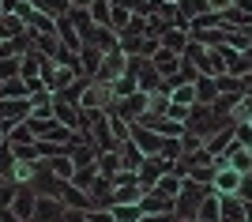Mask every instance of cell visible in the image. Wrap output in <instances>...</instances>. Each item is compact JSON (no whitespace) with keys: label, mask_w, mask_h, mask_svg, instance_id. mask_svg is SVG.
I'll return each instance as SVG.
<instances>
[{"label":"cell","mask_w":252,"mask_h":222,"mask_svg":"<svg viewBox=\"0 0 252 222\" xmlns=\"http://www.w3.org/2000/svg\"><path fill=\"white\" fill-rule=\"evenodd\" d=\"M34 207H38V192H34L31 185H19V189H15V200H11V211L19 215L23 222H31Z\"/></svg>","instance_id":"obj_9"},{"label":"cell","mask_w":252,"mask_h":222,"mask_svg":"<svg viewBox=\"0 0 252 222\" xmlns=\"http://www.w3.org/2000/svg\"><path fill=\"white\" fill-rule=\"evenodd\" d=\"M15 189H19L15 181H4V185H0V207H11V200H15Z\"/></svg>","instance_id":"obj_41"},{"label":"cell","mask_w":252,"mask_h":222,"mask_svg":"<svg viewBox=\"0 0 252 222\" xmlns=\"http://www.w3.org/2000/svg\"><path fill=\"white\" fill-rule=\"evenodd\" d=\"M117 151H121V166L132 169V173H139V166H143V159H147V155L136 147V139H125V143H121Z\"/></svg>","instance_id":"obj_17"},{"label":"cell","mask_w":252,"mask_h":222,"mask_svg":"<svg viewBox=\"0 0 252 222\" xmlns=\"http://www.w3.org/2000/svg\"><path fill=\"white\" fill-rule=\"evenodd\" d=\"M169 102H177V106H196V87H192V83H181V87H173Z\"/></svg>","instance_id":"obj_39"},{"label":"cell","mask_w":252,"mask_h":222,"mask_svg":"<svg viewBox=\"0 0 252 222\" xmlns=\"http://www.w3.org/2000/svg\"><path fill=\"white\" fill-rule=\"evenodd\" d=\"M94 0H72V8H91Z\"/></svg>","instance_id":"obj_47"},{"label":"cell","mask_w":252,"mask_h":222,"mask_svg":"<svg viewBox=\"0 0 252 222\" xmlns=\"http://www.w3.org/2000/svg\"><path fill=\"white\" fill-rule=\"evenodd\" d=\"M177 8H181V19L192 23L196 15H207L211 4H207V0H177Z\"/></svg>","instance_id":"obj_29"},{"label":"cell","mask_w":252,"mask_h":222,"mask_svg":"<svg viewBox=\"0 0 252 222\" xmlns=\"http://www.w3.org/2000/svg\"><path fill=\"white\" fill-rule=\"evenodd\" d=\"M34 49H38L42 57H53L57 49H61V38H57V31H53V34H38V38H34Z\"/></svg>","instance_id":"obj_36"},{"label":"cell","mask_w":252,"mask_h":222,"mask_svg":"<svg viewBox=\"0 0 252 222\" xmlns=\"http://www.w3.org/2000/svg\"><path fill=\"white\" fill-rule=\"evenodd\" d=\"M87 83H91V79H87V75H79V79H72L64 91H57V98H61V102H75V106H79V98H83Z\"/></svg>","instance_id":"obj_30"},{"label":"cell","mask_w":252,"mask_h":222,"mask_svg":"<svg viewBox=\"0 0 252 222\" xmlns=\"http://www.w3.org/2000/svg\"><path fill=\"white\" fill-rule=\"evenodd\" d=\"M11 11H15V15H19L23 23H31V15H34V11H38V8H34L31 0H19V4H15V8H11Z\"/></svg>","instance_id":"obj_43"},{"label":"cell","mask_w":252,"mask_h":222,"mask_svg":"<svg viewBox=\"0 0 252 222\" xmlns=\"http://www.w3.org/2000/svg\"><path fill=\"white\" fill-rule=\"evenodd\" d=\"M128 72V53L125 49H121V45H117V49H109V53L102 57V68H98V83H113L117 75H125Z\"/></svg>","instance_id":"obj_5"},{"label":"cell","mask_w":252,"mask_h":222,"mask_svg":"<svg viewBox=\"0 0 252 222\" xmlns=\"http://www.w3.org/2000/svg\"><path fill=\"white\" fill-rule=\"evenodd\" d=\"M0 15H4V0H0Z\"/></svg>","instance_id":"obj_50"},{"label":"cell","mask_w":252,"mask_h":222,"mask_svg":"<svg viewBox=\"0 0 252 222\" xmlns=\"http://www.w3.org/2000/svg\"><path fill=\"white\" fill-rule=\"evenodd\" d=\"M64 200L61 196H38V207H34V219L31 222H64Z\"/></svg>","instance_id":"obj_7"},{"label":"cell","mask_w":252,"mask_h":222,"mask_svg":"<svg viewBox=\"0 0 252 222\" xmlns=\"http://www.w3.org/2000/svg\"><path fill=\"white\" fill-rule=\"evenodd\" d=\"M173 222H200V219H173Z\"/></svg>","instance_id":"obj_49"},{"label":"cell","mask_w":252,"mask_h":222,"mask_svg":"<svg viewBox=\"0 0 252 222\" xmlns=\"http://www.w3.org/2000/svg\"><path fill=\"white\" fill-rule=\"evenodd\" d=\"M87 222H117V219H113L109 207H91V211H87Z\"/></svg>","instance_id":"obj_42"},{"label":"cell","mask_w":252,"mask_h":222,"mask_svg":"<svg viewBox=\"0 0 252 222\" xmlns=\"http://www.w3.org/2000/svg\"><path fill=\"white\" fill-rule=\"evenodd\" d=\"M109 211H113L117 222H139L143 219V207H139V203H113Z\"/></svg>","instance_id":"obj_31"},{"label":"cell","mask_w":252,"mask_h":222,"mask_svg":"<svg viewBox=\"0 0 252 222\" xmlns=\"http://www.w3.org/2000/svg\"><path fill=\"white\" fill-rule=\"evenodd\" d=\"M222 125H226V121H222L211 106H203V102H196V106H192V113H189V121H185V128H189V132H196L203 143H207V139L215 136Z\"/></svg>","instance_id":"obj_2"},{"label":"cell","mask_w":252,"mask_h":222,"mask_svg":"<svg viewBox=\"0 0 252 222\" xmlns=\"http://www.w3.org/2000/svg\"><path fill=\"white\" fill-rule=\"evenodd\" d=\"M189 113H192V106H177V102H169V109H166L169 121H181V125L189 121Z\"/></svg>","instance_id":"obj_40"},{"label":"cell","mask_w":252,"mask_h":222,"mask_svg":"<svg viewBox=\"0 0 252 222\" xmlns=\"http://www.w3.org/2000/svg\"><path fill=\"white\" fill-rule=\"evenodd\" d=\"M64 222H87V211H75V207H68V211H64Z\"/></svg>","instance_id":"obj_44"},{"label":"cell","mask_w":252,"mask_h":222,"mask_svg":"<svg viewBox=\"0 0 252 222\" xmlns=\"http://www.w3.org/2000/svg\"><path fill=\"white\" fill-rule=\"evenodd\" d=\"M91 200H94V207H113V181L98 173V181L91 185Z\"/></svg>","instance_id":"obj_19"},{"label":"cell","mask_w":252,"mask_h":222,"mask_svg":"<svg viewBox=\"0 0 252 222\" xmlns=\"http://www.w3.org/2000/svg\"><path fill=\"white\" fill-rule=\"evenodd\" d=\"M4 143H8V128L0 125V147H4Z\"/></svg>","instance_id":"obj_48"},{"label":"cell","mask_w":252,"mask_h":222,"mask_svg":"<svg viewBox=\"0 0 252 222\" xmlns=\"http://www.w3.org/2000/svg\"><path fill=\"white\" fill-rule=\"evenodd\" d=\"M181 185H185V177H181V173H162V177L155 181V192H162V196H169V200H177Z\"/></svg>","instance_id":"obj_24"},{"label":"cell","mask_w":252,"mask_h":222,"mask_svg":"<svg viewBox=\"0 0 252 222\" xmlns=\"http://www.w3.org/2000/svg\"><path fill=\"white\" fill-rule=\"evenodd\" d=\"M31 117V98H0V125H23Z\"/></svg>","instance_id":"obj_6"},{"label":"cell","mask_w":252,"mask_h":222,"mask_svg":"<svg viewBox=\"0 0 252 222\" xmlns=\"http://www.w3.org/2000/svg\"><path fill=\"white\" fill-rule=\"evenodd\" d=\"M211 185H200V181H189L185 177V185H181V192H177V200H173V215L177 219H196V211H200V203L211 196Z\"/></svg>","instance_id":"obj_1"},{"label":"cell","mask_w":252,"mask_h":222,"mask_svg":"<svg viewBox=\"0 0 252 222\" xmlns=\"http://www.w3.org/2000/svg\"><path fill=\"white\" fill-rule=\"evenodd\" d=\"M34 139H38V136H34V128L27 125V121L8 128V143H34Z\"/></svg>","instance_id":"obj_38"},{"label":"cell","mask_w":252,"mask_h":222,"mask_svg":"<svg viewBox=\"0 0 252 222\" xmlns=\"http://www.w3.org/2000/svg\"><path fill=\"white\" fill-rule=\"evenodd\" d=\"M4 181H8V177H4V173H0V185H4Z\"/></svg>","instance_id":"obj_51"},{"label":"cell","mask_w":252,"mask_h":222,"mask_svg":"<svg viewBox=\"0 0 252 222\" xmlns=\"http://www.w3.org/2000/svg\"><path fill=\"white\" fill-rule=\"evenodd\" d=\"M57 38H61V45H68L72 53H79V49H83V34L75 31L72 15H64V19H57Z\"/></svg>","instance_id":"obj_13"},{"label":"cell","mask_w":252,"mask_h":222,"mask_svg":"<svg viewBox=\"0 0 252 222\" xmlns=\"http://www.w3.org/2000/svg\"><path fill=\"white\" fill-rule=\"evenodd\" d=\"M222 207H219V222H249V207H245L237 196H219Z\"/></svg>","instance_id":"obj_12"},{"label":"cell","mask_w":252,"mask_h":222,"mask_svg":"<svg viewBox=\"0 0 252 222\" xmlns=\"http://www.w3.org/2000/svg\"><path fill=\"white\" fill-rule=\"evenodd\" d=\"M38 169H42V159H38V162H15L11 173H8V181H15V185H34Z\"/></svg>","instance_id":"obj_20"},{"label":"cell","mask_w":252,"mask_h":222,"mask_svg":"<svg viewBox=\"0 0 252 222\" xmlns=\"http://www.w3.org/2000/svg\"><path fill=\"white\" fill-rule=\"evenodd\" d=\"M23 75V57H0V83Z\"/></svg>","instance_id":"obj_37"},{"label":"cell","mask_w":252,"mask_h":222,"mask_svg":"<svg viewBox=\"0 0 252 222\" xmlns=\"http://www.w3.org/2000/svg\"><path fill=\"white\" fill-rule=\"evenodd\" d=\"M61 200H64V207H75V211H91V207H94V200H91V192L75 189L72 181H64V192H61Z\"/></svg>","instance_id":"obj_14"},{"label":"cell","mask_w":252,"mask_h":222,"mask_svg":"<svg viewBox=\"0 0 252 222\" xmlns=\"http://www.w3.org/2000/svg\"><path fill=\"white\" fill-rule=\"evenodd\" d=\"M139 207H143V215H166V211H173V200L162 196V192H155V189H147L143 200H139Z\"/></svg>","instance_id":"obj_15"},{"label":"cell","mask_w":252,"mask_h":222,"mask_svg":"<svg viewBox=\"0 0 252 222\" xmlns=\"http://www.w3.org/2000/svg\"><path fill=\"white\" fill-rule=\"evenodd\" d=\"M49 162V169L57 173L61 181H72V173H75V162H72V155H57V159H45Z\"/></svg>","instance_id":"obj_33"},{"label":"cell","mask_w":252,"mask_h":222,"mask_svg":"<svg viewBox=\"0 0 252 222\" xmlns=\"http://www.w3.org/2000/svg\"><path fill=\"white\" fill-rule=\"evenodd\" d=\"M94 181H98V162H94V166H79L72 173V185H75V189H83V192H91Z\"/></svg>","instance_id":"obj_32"},{"label":"cell","mask_w":252,"mask_h":222,"mask_svg":"<svg viewBox=\"0 0 252 222\" xmlns=\"http://www.w3.org/2000/svg\"><path fill=\"white\" fill-rule=\"evenodd\" d=\"M173 162H177V159H166V155H147V159H143V166H139V185H143V189H155V181L162 177V173H173Z\"/></svg>","instance_id":"obj_4"},{"label":"cell","mask_w":252,"mask_h":222,"mask_svg":"<svg viewBox=\"0 0 252 222\" xmlns=\"http://www.w3.org/2000/svg\"><path fill=\"white\" fill-rule=\"evenodd\" d=\"M245 121H249V125H252V113H249V117H245Z\"/></svg>","instance_id":"obj_52"},{"label":"cell","mask_w":252,"mask_h":222,"mask_svg":"<svg viewBox=\"0 0 252 222\" xmlns=\"http://www.w3.org/2000/svg\"><path fill=\"white\" fill-rule=\"evenodd\" d=\"M87 11H91L94 27H109V23H113V0H94Z\"/></svg>","instance_id":"obj_26"},{"label":"cell","mask_w":252,"mask_h":222,"mask_svg":"<svg viewBox=\"0 0 252 222\" xmlns=\"http://www.w3.org/2000/svg\"><path fill=\"white\" fill-rule=\"evenodd\" d=\"M147 109H151V95L147 91H136V95H128V98H117L109 113H121L125 121H139Z\"/></svg>","instance_id":"obj_3"},{"label":"cell","mask_w":252,"mask_h":222,"mask_svg":"<svg viewBox=\"0 0 252 222\" xmlns=\"http://www.w3.org/2000/svg\"><path fill=\"white\" fill-rule=\"evenodd\" d=\"M53 31H57V19L42 15V11H34L31 23H27V34H31V38H38V34H53Z\"/></svg>","instance_id":"obj_27"},{"label":"cell","mask_w":252,"mask_h":222,"mask_svg":"<svg viewBox=\"0 0 252 222\" xmlns=\"http://www.w3.org/2000/svg\"><path fill=\"white\" fill-rule=\"evenodd\" d=\"M0 222H23V219L11 211V207H0Z\"/></svg>","instance_id":"obj_45"},{"label":"cell","mask_w":252,"mask_h":222,"mask_svg":"<svg viewBox=\"0 0 252 222\" xmlns=\"http://www.w3.org/2000/svg\"><path fill=\"white\" fill-rule=\"evenodd\" d=\"M8 147H11V159H15V162H38V159H42L38 139H34V143H8Z\"/></svg>","instance_id":"obj_28"},{"label":"cell","mask_w":252,"mask_h":222,"mask_svg":"<svg viewBox=\"0 0 252 222\" xmlns=\"http://www.w3.org/2000/svg\"><path fill=\"white\" fill-rule=\"evenodd\" d=\"M219 207H222L219 192H211L207 200L200 203V211H196V219H200V222H219Z\"/></svg>","instance_id":"obj_34"},{"label":"cell","mask_w":252,"mask_h":222,"mask_svg":"<svg viewBox=\"0 0 252 222\" xmlns=\"http://www.w3.org/2000/svg\"><path fill=\"white\" fill-rule=\"evenodd\" d=\"M72 128H64L61 121H45V128L38 132V139H53V143H72Z\"/></svg>","instance_id":"obj_22"},{"label":"cell","mask_w":252,"mask_h":222,"mask_svg":"<svg viewBox=\"0 0 252 222\" xmlns=\"http://www.w3.org/2000/svg\"><path fill=\"white\" fill-rule=\"evenodd\" d=\"M121 151H102V155H98V173H102V177H117V173H121Z\"/></svg>","instance_id":"obj_23"},{"label":"cell","mask_w":252,"mask_h":222,"mask_svg":"<svg viewBox=\"0 0 252 222\" xmlns=\"http://www.w3.org/2000/svg\"><path fill=\"white\" fill-rule=\"evenodd\" d=\"M102 49H98V45H83V49H79V68H83V75L87 79H94L98 75V68H102Z\"/></svg>","instance_id":"obj_16"},{"label":"cell","mask_w":252,"mask_h":222,"mask_svg":"<svg viewBox=\"0 0 252 222\" xmlns=\"http://www.w3.org/2000/svg\"><path fill=\"white\" fill-rule=\"evenodd\" d=\"M245 173H237L233 166H222L215 169V181H211V189L219 192V196H237V185H241Z\"/></svg>","instance_id":"obj_10"},{"label":"cell","mask_w":252,"mask_h":222,"mask_svg":"<svg viewBox=\"0 0 252 222\" xmlns=\"http://www.w3.org/2000/svg\"><path fill=\"white\" fill-rule=\"evenodd\" d=\"M211 4V11H226V8H233V0H207Z\"/></svg>","instance_id":"obj_46"},{"label":"cell","mask_w":252,"mask_h":222,"mask_svg":"<svg viewBox=\"0 0 252 222\" xmlns=\"http://www.w3.org/2000/svg\"><path fill=\"white\" fill-rule=\"evenodd\" d=\"M31 189L38 192V196H61V192H64V181L57 177V173L49 169V162L42 159V169H38V177H34Z\"/></svg>","instance_id":"obj_8"},{"label":"cell","mask_w":252,"mask_h":222,"mask_svg":"<svg viewBox=\"0 0 252 222\" xmlns=\"http://www.w3.org/2000/svg\"><path fill=\"white\" fill-rule=\"evenodd\" d=\"M151 64L158 68V75H162V79H169V75L181 72V53H173V49H166V45H158V53L151 57Z\"/></svg>","instance_id":"obj_11"},{"label":"cell","mask_w":252,"mask_h":222,"mask_svg":"<svg viewBox=\"0 0 252 222\" xmlns=\"http://www.w3.org/2000/svg\"><path fill=\"white\" fill-rule=\"evenodd\" d=\"M189 31H185V27H166V31H162V45H166V49H173V53H185V49H189Z\"/></svg>","instance_id":"obj_18"},{"label":"cell","mask_w":252,"mask_h":222,"mask_svg":"<svg viewBox=\"0 0 252 222\" xmlns=\"http://www.w3.org/2000/svg\"><path fill=\"white\" fill-rule=\"evenodd\" d=\"M109 128H113V139H117V147H121L125 139H132V121H125L121 113H109Z\"/></svg>","instance_id":"obj_35"},{"label":"cell","mask_w":252,"mask_h":222,"mask_svg":"<svg viewBox=\"0 0 252 222\" xmlns=\"http://www.w3.org/2000/svg\"><path fill=\"white\" fill-rule=\"evenodd\" d=\"M192 87H196V102H203V106H211V102L219 98V79H215V75H200Z\"/></svg>","instance_id":"obj_21"},{"label":"cell","mask_w":252,"mask_h":222,"mask_svg":"<svg viewBox=\"0 0 252 222\" xmlns=\"http://www.w3.org/2000/svg\"><path fill=\"white\" fill-rule=\"evenodd\" d=\"M0 98H31V87H27V79H23V75L4 79V83H0Z\"/></svg>","instance_id":"obj_25"}]
</instances>
